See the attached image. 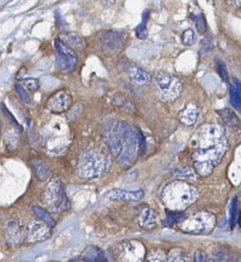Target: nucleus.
<instances>
[{"mask_svg": "<svg viewBox=\"0 0 241 262\" xmlns=\"http://www.w3.org/2000/svg\"><path fill=\"white\" fill-rule=\"evenodd\" d=\"M111 101L114 105L121 107L123 110H126V111H132L134 108L133 103L130 102L127 97H125L119 93H116L113 97H111Z\"/></svg>", "mask_w": 241, "mask_h": 262, "instance_id": "21", "label": "nucleus"}, {"mask_svg": "<svg viewBox=\"0 0 241 262\" xmlns=\"http://www.w3.org/2000/svg\"><path fill=\"white\" fill-rule=\"evenodd\" d=\"M102 49L109 55L113 56L117 54L123 45V39L121 35L116 31H107L102 36Z\"/></svg>", "mask_w": 241, "mask_h": 262, "instance_id": "11", "label": "nucleus"}, {"mask_svg": "<svg viewBox=\"0 0 241 262\" xmlns=\"http://www.w3.org/2000/svg\"><path fill=\"white\" fill-rule=\"evenodd\" d=\"M193 162L198 174L209 175L218 165L227 149L226 132L222 125L205 124L192 140Z\"/></svg>", "mask_w": 241, "mask_h": 262, "instance_id": "1", "label": "nucleus"}, {"mask_svg": "<svg viewBox=\"0 0 241 262\" xmlns=\"http://www.w3.org/2000/svg\"><path fill=\"white\" fill-rule=\"evenodd\" d=\"M42 202L52 212H63L70 208V202L59 178L53 177L46 184L42 192Z\"/></svg>", "mask_w": 241, "mask_h": 262, "instance_id": "5", "label": "nucleus"}, {"mask_svg": "<svg viewBox=\"0 0 241 262\" xmlns=\"http://www.w3.org/2000/svg\"><path fill=\"white\" fill-rule=\"evenodd\" d=\"M54 48L56 53L57 67L64 72L72 71L78 61L75 51L58 38L54 39Z\"/></svg>", "mask_w": 241, "mask_h": 262, "instance_id": "8", "label": "nucleus"}, {"mask_svg": "<svg viewBox=\"0 0 241 262\" xmlns=\"http://www.w3.org/2000/svg\"><path fill=\"white\" fill-rule=\"evenodd\" d=\"M61 40L72 49H82L83 45H84L83 39L79 35H77L76 33H73V32L64 34L62 36Z\"/></svg>", "mask_w": 241, "mask_h": 262, "instance_id": "17", "label": "nucleus"}, {"mask_svg": "<svg viewBox=\"0 0 241 262\" xmlns=\"http://www.w3.org/2000/svg\"><path fill=\"white\" fill-rule=\"evenodd\" d=\"M33 168L35 172V176L39 180H45L49 175V169L47 165L44 162L41 161H34L33 162Z\"/></svg>", "mask_w": 241, "mask_h": 262, "instance_id": "22", "label": "nucleus"}, {"mask_svg": "<svg viewBox=\"0 0 241 262\" xmlns=\"http://www.w3.org/2000/svg\"><path fill=\"white\" fill-rule=\"evenodd\" d=\"M14 89H15V91L17 92L19 98H21L24 102H26V103H30V102H31V97H30L28 91H27L24 87H22L21 85H14Z\"/></svg>", "mask_w": 241, "mask_h": 262, "instance_id": "31", "label": "nucleus"}, {"mask_svg": "<svg viewBox=\"0 0 241 262\" xmlns=\"http://www.w3.org/2000/svg\"><path fill=\"white\" fill-rule=\"evenodd\" d=\"M139 225L144 228L150 229L156 224V214L151 208H144L139 214Z\"/></svg>", "mask_w": 241, "mask_h": 262, "instance_id": "16", "label": "nucleus"}, {"mask_svg": "<svg viewBox=\"0 0 241 262\" xmlns=\"http://www.w3.org/2000/svg\"><path fill=\"white\" fill-rule=\"evenodd\" d=\"M209 262H222V256L219 254H215L211 257Z\"/></svg>", "mask_w": 241, "mask_h": 262, "instance_id": "36", "label": "nucleus"}, {"mask_svg": "<svg viewBox=\"0 0 241 262\" xmlns=\"http://www.w3.org/2000/svg\"><path fill=\"white\" fill-rule=\"evenodd\" d=\"M215 223V218L209 213H197L191 216L189 219L184 220L180 224V228L188 232L200 233L209 231Z\"/></svg>", "mask_w": 241, "mask_h": 262, "instance_id": "7", "label": "nucleus"}, {"mask_svg": "<svg viewBox=\"0 0 241 262\" xmlns=\"http://www.w3.org/2000/svg\"><path fill=\"white\" fill-rule=\"evenodd\" d=\"M111 166V161L108 155L95 147L84 149L77 162V173L81 178L93 179L106 174Z\"/></svg>", "mask_w": 241, "mask_h": 262, "instance_id": "3", "label": "nucleus"}, {"mask_svg": "<svg viewBox=\"0 0 241 262\" xmlns=\"http://www.w3.org/2000/svg\"><path fill=\"white\" fill-rule=\"evenodd\" d=\"M24 85L26 86L27 89L29 90H32V91H36L38 90L39 88V81L37 79H34V78H28V79H25L23 81Z\"/></svg>", "mask_w": 241, "mask_h": 262, "instance_id": "33", "label": "nucleus"}, {"mask_svg": "<svg viewBox=\"0 0 241 262\" xmlns=\"http://www.w3.org/2000/svg\"><path fill=\"white\" fill-rule=\"evenodd\" d=\"M5 238L10 247H17L25 239L24 227H22L17 220H8L5 226Z\"/></svg>", "mask_w": 241, "mask_h": 262, "instance_id": "12", "label": "nucleus"}, {"mask_svg": "<svg viewBox=\"0 0 241 262\" xmlns=\"http://www.w3.org/2000/svg\"><path fill=\"white\" fill-rule=\"evenodd\" d=\"M193 262H206V254L201 250L196 251L194 254Z\"/></svg>", "mask_w": 241, "mask_h": 262, "instance_id": "34", "label": "nucleus"}, {"mask_svg": "<svg viewBox=\"0 0 241 262\" xmlns=\"http://www.w3.org/2000/svg\"><path fill=\"white\" fill-rule=\"evenodd\" d=\"M25 239L28 243H39L50 236V227L43 222L30 221L24 227Z\"/></svg>", "mask_w": 241, "mask_h": 262, "instance_id": "9", "label": "nucleus"}, {"mask_svg": "<svg viewBox=\"0 0 241 262\" xmlns=\"http://www.w3.org/2000/svg\"><path fill=\"white\" fill-rule=\"evenodd\" d=\"M155 81L159 96L164 101L175 100L183 90L180 81L170 74L159 73L157 74Z\"/></svg>", "mask_w": 241, "mask_h": 262, "instance_id": "6", "label": "nucleus"}, {"mask_svg": "<svg viewBox=\"0 0 241 262\" xmlns=\"http://www.w3.org/2000/svg\"><path fill=\"white\" fill-rule=\"evenodd\" d=\"M199 116H200L199 107L195 103L190 102L179 113V120L184 125L192 126L198 121Z\"/></svg>", "mask_w": 241, "mask_h": 262, "instance_id": "14", "label": "nucleus"}, {"mask_svg": "<svg viewBox=\"0 0 241 262\" xmlns=\"http://www.w3.org/2000/svg\"><path fill=\"white\" fill-rule=\"evenodd\" d=\"M167 262H188V257L182 250L172 249L167 255Z\"/></svg>", "mask_w": 241, "mask_h": 262, "instance_id": "23", "label": "nucleus"}, {"mask_svg": "<svg viewBox=\"0 0 241 262\" xmlns=\"http://www.w3.org/2000/svg\"><path fill=\"white\" fill-rule=\"evenodd\" d=\"M215 68H216V71L218 73V75L220 76V78L225 81V82H228L229 81V78H228V74H227V70H226V67L224 64V62L219 59H215Z\"/></svg>", "mask_w": 241, "mask_h": 262, "instance_id": "30", "label": "nucleus"}, {"mask_svg": "<svg viewBox=\"0 0 241 262\" xmlns=\"http://www.w3.org/2000/svg\"><path fill=\"white\" fill-rule=\"evenodd\" d=\"M72 103V97L66 90H58L54 92L46 101V108L54 114L66 112Z\"/></svg>", "mask_w": 241, "mask_h": 262, "instance_id": "10", "label": "nucleus"}, {"mask_svg": "<svg viewBox=\"0 0 241 262\" xmlns=\"http://www.w3.org/2000/svg\"><path fill=\"white\" fill-rule=\"evenodd\" d=\"M146 262H167V256L160 250H153L147 256Z\"/></svg>", "mask_w": 241, "mask_h": 262, "instance_id": "25", "label": "nucleus"}, {"mask_svg": "<svg viewBox=\"0 0 241 262\" xmlns=\"http://www.w3.org/2000/svg\"><path fill=\"white\" fill-rule=\"evenodd\" d=\"M106 196L114 201H139L144 196V191L142 189H122L113 188L106 193Z\"/></svg>", "mask_w": 241, "mask_h": 262, "instance_id": "13", "label": "nucleus"}, {"mask_svg": "<svg viewBox=\"0 0 241 262\" xmlns=\"http://www.w3.org/2000/svg\"><path fill=\"white\" fill-rule=\"evenodd\" d=\"M236 213H237V198H233L230 205V226L231 227H233L235 224Z\"/></svg>", "mask_w": 241, "mask_h": 262, "instance_id": "32", "label": "nucleus"}, {"mask_svg": "<svg viewBox=\"0 0 241 262\" xmlns=\"http://www.w3.org/2000/svg\"><path fill=\"white\" fill-rule=\"evenodd\" d=\"M173 176L177 178L178 180L183 181H194L196 179V174L195 172L188 167H183L179 169H176L173 172Z\"/></svg>", "mask_w": 241, "mask_h": 262, "instance_id": "20", "label": "nucleus"}, {"mask_svg": "<svg viewBox=\"0 0 241 262\" xmlns=\"http://www.w3.org/2000/svg\"><path fill=\"white\" fill-rule=\"evenodd\" d=\"M2 110H3V112L6 114V117H7L8 119H10V120H11V122H12V123H13V124H14L16 127L21 128V127H19V125H18V123L15 121V119H14V118L12 117V115L10 114V112H8V111H7V108H6V107H5L3 104H2Z\"/></svg>", "mask_w": 241, "mask_h": 262, "instance_id": "35", "label": "nucleus"}, {"mask_svg": "<svg viewBox=\"0 0 241 262\" xmlns=\"http://www.w3.org/2000/svg\"><path fill=\"white\" fill-rule=\"evenodd\" d=\"M220 113V117L223 119V121L230 127H236L238 126V120L236 118V116L234 115L233 112H231L228 108H225L223 111L219 112Z\"/></svg>", "mask_w": 241, "mask_h": 262, "instance_id": "24", "label": "nucleus"}, {"mask_svg": "<svg viewBox=\"0 0 241 262\" xmlns=\"http://www.w3.org/2000/svg\"><path fill=\"white\" fill-rule=\"evenodd\" d=\"M182 40H183V43L185 45H192L195 43L196 41V36H195V33L191 30V29H188L186 30L184 33H183V36H182Z\"/></svg>", "mask_w": 241, "mask_h": 262, "instance_id": "29", "label": "nucleus"}, {"mask_svg": "<svg viewBox=\"0 0 241 262\" xmlns=\"http://www.w3.org/2000/svg\"><path fill=\"white\" fill-rule=\"evenodd\" d=\"M230 102L238 111H241V93L236 91L232 86L230 87Z\"/></svg>", "mask_w": 241, "mask_h": 262, "instance_id": "26", "label": "nucleus"}, {"mask_svg": "<svg viewBox=\"0 0 241 262\" xmlns=\"http://www.w3.org/2000/svg\"><path fill=\"white\" fill-rule=\"evenodd\" d=\"M105 140L122 167L130 166L138 155L137 131H134L127 123L118 121L105 132Z\"/></svg>", "mask_w": 241, "mask_h": 262, "instance_id": "2", "label": "nucleus"}, {"mask_svg": "<svg viewBox=\"0 0 241 262\" xmlns=\"http://www.w3.org/2000/svg\"><path fill=\"white\" fill-rule=\"evenodd\" d=\"M149 17V12L148 11H145L144 14H143V20L142 23L137 26L136 30H135V33H136V36L140 39H144L147 37V28H146V24H147V19Z\"/></svg>", "mask_w": 241, "mask_h": 262, "instance_id": "27", "label": "nucleus"}, {"mask_svg": "<svg viewBox=\"0 0 241 262\" xmlns=\"http://www.w3.org/2000/svg\"><path fill=\"white\" fill-rule=\"evenodd\" d=\"M85 257L90 262H109V260L106 258L104 253L95 247H90V248L86 249Z\"/></svg>", "mask_w": 241, "mask_h": 262, "instance_id": "19", "label": "nucleus"}, {"mask_svg": "<svg viewBox=\"0 0 241 262\" xmlns=\"http://www.w3.org/2000/svg\"><path fill=\"white\" fill-rule=\"evenodd\" d=\"M129 76L130 79L139 86H148L151 83L150 74L139 67L132 66L129 69Z\"/></svg>", "mask_w": 241, "mask_h": 262, "instance_id": "15", "label": "nucleus"}, {"mask_svg": "<svg viewBox=\"0 0 241 262\" xmlns=\"http://www.w3.org/2000/svg\"><path fill=\"white\" fill-rule=\"evenodd\" d=\"M198 198V190L183 180H174L165 185L161 191L163 204L173 211H180L193 204Z\"/></svg>", "mask_w": 241, "mask_h": 262, "instance_id": "4", "label": "nucleus"}, {"mask_svg": "<svg viewBox=\"0 0 241 262\" xmlns=\"http://www.w3.org/2000/svg\"><path fill=\"white\" fill-rule=\"evenodd\" d=\"M32 210H33L34 214H35L43 223H45L47 226H49V227H54V226H55V221H54V219L50 216V214H49L47 211H45L44 209H42L41 207H38V206H34V207L32 208Z\"/></svg>", "mask_w": 241, "mask_h": 262, "instance_id": "18", "label": "nucleus"}, {"mask_svg": "<svg viewBox=\"0 0 241 262\" xmlns=\"http://www.w3.org/2000/svg\"><path fill=\"white\" fill-rule=\"evenodd\" d=\"M191 17L196 24V28L200 34H204L206 31V21L202 14H191Z\"/></svg>", "mask_w": 241, "mask_h": 262, "instance_id": "28", "label": "nucleus"}]
</instances>
